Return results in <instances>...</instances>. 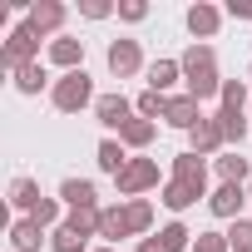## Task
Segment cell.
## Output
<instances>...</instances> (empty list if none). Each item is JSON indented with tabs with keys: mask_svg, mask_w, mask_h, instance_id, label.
<instances>
[{
	"mask_svg": "<svg viewBox=\"0 0 252 252\" xmlns=\"http://www.w3.org/2000/svg\"><path fill=\"white\" fill-rule=\"evenodd\" d=\"M218 178L222 183H252V163L242 158V149H222L218 154Z\"/></svg>",
	"mask_w": 252,
	"mask_h": 252,
	"instance_id": "cell-21",
	"label": "cell"
},
{
	"mask_svg": "<svg viewBox=\"0 0 252 252\" xmlns=\"http://www.w3.org/2000/svg\"><path fill=\"white\" fill-rule=\"evenodd\" d=\"M40 40H45V35H40L30 20H20V25L5 35V45H0V69L15 74L20 64H35V60H40Z\"/></svg>",
	"mask_w": 252,
	"mask_h": 252,
	"instance_id": "cell-3",
	"label": "cell"
},
{
	"mask_svg": "<svg viewBox=\"0 0 252 252\" xmlns=\"http://www.w3.org/2000/svg\"><path fill=\"white\" fill-rule=\"evenodd\" d=\"M163 183V173H158V158H149V154H134L129 158V168H124L119 178H114V188H119V198L129 203V198H144L149 188H158Z\"/></svg>",
	"mask_w": 252,
	"mask_h": 252,
	"instance_id": "cell-4",
	"label": "cell"
},
{
	"mask_svg": "<svg viewBox=\"0 0 252 252\" xmlns=\"http://www.w3.org/2000/svg\"><path fill=\"white\" fill-rule=\"evenodd\" d=\"M99 237L114 247L119 237H134L129 232V218H124V203H109V208H99Z\"/></svg>",
	"mask_w": 252,
	"mask_h": 252,
	"instance_id": "cell-20",
	"label": "cell"
},
{
	"mask_svg": "<svg viewBox=\"0 0 252 252\" xmlns=\"http://www.w3.org/2000/svg\"><path fill=\"white\" fill-rule=\"evenodd\" d=\"M227 247H232V252H252V218L227 222Z\"/></svg>",
	"mask_w": 252,
	"mask_h": 252,
	"instance_id": "cell-30",
	"label": "cell"
},
{
	"mask_svg": "<svg viewBox=\"0 0 252 252\" xmlns=\"http://www.w3.org/2000/svg\"><path fill=\"white\" fill-rule=\"evenodd\" d=\"M104 64H109V74H114V79H134V74L144 69V50H139V40H129V35L109 40Z\"/></svg>",
	"mask_w": 252,
	"mask_h": 252,
	"instance_id": "cell-5",
	"label": "cell"
},
{
	"mask_svg": "<svg viewBox=\"0 0 252 252\" xmlns=\"http://www.w3.org/2000/svg\"><path fill=\"white\" fill-rule=\"evenodd\" d=\"M242 203H252L242 183H218V188L208 193V213L222 218V222H237V218H242Z\"/></svg>",
	"mask_w": 252,
	"mask_h": 252,
	"instance_id": "cell-8",
	"label": "cell"
},
{
	"mask_svg": "<svg viewBox=\"0 0 252 252\" xmlns=\"http://www.w3.org/2000/svg\"><path fill=\"white\" fill-rule=\"evenodd\" d=\"M60 203H64L69 213H79V208H99V188H94L89 178H64V183H60Z\"/></svg>",
	"mask_w": 252,
	"mask_h": 252,
	"instance_id": "cell-13",
	"label": "cell"
},
{
	"mask_svg": "<svg viewBox=\"0 0 252 252\" xmlns=\"http://www.w3.org/2000/svg\"><path fill=\"white\" fill-rule=\"evenodd\" d=\"M50 99H55V109L60 114H79V109H94V79H89V69H74V74H60L55 79V89H50Z\"/></svg>",
	"mask_w": 252,
	"mask_h": 252,
	"instance_id": "cell-2",
	"label": "cell"
},
{
	"mask_svg": "<svg viewBox=\"0 0 252 252\" xmlns=\"http://www.w3.org/2000/svg\"><path fill=\"white\" fill-rule=\"evenodd\" d=\"M134 114H139V119H154V124H158V119L168 114V94H154V89H144V94L134 99Z\"/></svg>",
	"mask_w": 252,
	"mask_h": 252,
	"instance_id": "cell-27",
	"label": "cell"
},
{
	"mask_svg": "<svg viewBox=\"0 0 252 252\" xmlns=\"http://www.w3.org/2000/svg\"><path fill=\"white\" fill-rule=\"evenodd\" d=\"M119 5H109V0H79V15L84 20H109Z\"/></svg>",
	"mask_w": 252,
	"mask_h": 252,
	"instance_id": "cell-33",
	"label": "cell"
},
{
	"mask_svg": "<svg viewBox=\"0 0 252 252\" xmlns=\"http://www.w3.org/2000/svg\"><path fill=\"white\" fill-rule=\"evenodd\" d=\"M45 232H50V227H40L35 218H15V222H10V247H15V252H40Z\"/></svg>",
	"mask_w": 252,
	"mask_h": 252,
	"instance_id": "cell-19",
	"label": "cell"
},
{
	"mask_svg": "<svg viewBox=\"0 0 252 252\" xmlns=\"http://www.w3.org/2000/svg\"><path fill=\"white\" fill-rule=\"evenodd\" d=\"M119 20H129V25L149 20V0H119Z\"/></svg>",
	"mask_w": 252,
	"mask_h": 252,
	"instance_id": "cell-32",
	"label": "cell"
},
{
	"mask_svg": "<svg viewBox=\"0 0 252 252\" xmlns=\"http://www.w3.org/2000/svg\"><path fill=\"white\" fill-rule=\"evenodd\" d=\"M227 15L232 20H252V0H227Z\"/></svg>",
	"mask_w": 252,
	"mask_h": 252,
	"instance_id": "cell-34",
	"label": "cell"
},
{
	"mask_svg": "<svg viewBox=\"0 0 252 252\" xmlns=\"http://www.w3.org/2000/svg\"><path fill=\"white\" fill-rule=\"evenodd\" d=\"M94 252H119V247H94Z\"/></svg>",
	"mask_w": 252,
	"mask_h": 252,
	"instance_id": "cell-36",
	"label": "cell"
},
{
	"mask_svg": "<svg viewBox=\"0 0 252 252\" xmlns=\"http://www.w3.org/2000/svg\"><path fill=\"white\" fill-rule=\"evenodd\" d=\"M154 139H158V124H154V119H139V114L124 124V134H119V144H124V149H134V154H144Z\"/></svg>",
	"mask_w": 252,
	"mask_h": 252,
	"instance_id": "cell-18",
	"label": "cell"
},
{
	"mask_svg": "<svg viewBox=\"0 0 252 252\" xmlns=\"http://www.w3.org/2000/svg\"><path fill=\"white\" fill-rule=\"evenodd\" d=\"M129 158H134V154L124 149L119 139H104V144L94 149V163H99V173H109V178H119L124 168H129Z\"/></svg>",
	"mask_w": 252,
	"mask_h": 252,
	"instance_id": "cell-17",
	"label": "cell"
},
{
	"mask_svg": "<svg viewBox=\"0 0 252 252\" xmlns=\"http://www.w3.org/2000/svg\"><path fill=\"white\" fill-rule=\"evenodd\" d=\"M124 218H129V232L134 237L154 232V203L149 198H129V203H124Z\"/></svg>",
	"mask_w": 252,
	"mask_h": 252,
	"instance_id": "cell-23",
	"label": "cell"
},
{
	"mask_svg": "<svg viewBox=\"0 0 252 252\" xmlns=\"http://www.w3.org/2000/svg\"><path fill=\"white\" fill-rule=\"evenodd\" d=\"M15 89L35 99L40 89H55V84H50V74H45V64L35 60V64H20V69H15Z\"/></svg>",
	"mask_w": 252,
	"mask_h": 252,
	"instance_id": "cell-24",
	"label": "cell"
},
{
	"mask_svg": "<svg viewBox=\"0 0 252 252\" xmlns=\"http://www.w3.org/2000/svg\"><path fill=\"white\" fill-rule=\"evenodd\" d=\"M193 252H232V247H227V232H198Z\"/></svg>",
	"mask_w": 252,
	"mask_h": 252,
	"instance_id": "cell-31",
	"label": "cell"
},
{
	"mask_svg": "<svg viewBox=\"0 0 252 252\" xmlns=\"http://www.w3.org/2000/svg\"><path fill=\"white\" fill-rule=\"evenodd\" d=\"M94 119L104 124L109 134H124V124L134 119V104L124 99V94H99V99H94Z\"/></svg>",
	"mask_w": 252,
	"mask_h": 252,
	"instance_id": "cell-9",
	"label": "cell"
},
{
	"mask_svg": "<svg viewBox=\"0 0 252 252\" xmlns=\"http://www.w3.org/2000/svg\"><path fill=\"white\" fill-rule=\"evenodd\" d=\"M45 40H60L64 35V20H69V10H64V0H30V15H25Z\"/></svg>",
	"mask_w": 252,
	"mask_h": 252,
	"instance_id": "cell-7",
	"label": "cell"
},
{
	"mask_svg": "<svg viewBox=\"0 0 252 252\" xmlns=\"http://www.w3.org/2000/svg\"><path fill=\"white\" fill-rule=\"evenodd\" d=\"M144 74H149V89H154V94H168V89L183 79V64H178V60H154Z\"/></svg>",
	"mask_w": 252,
	"mask_h": 252,
	"instance_id": "cell-22",
	"label": "cell"
},
{
	"mask_svg": "<svg viewBox=\"0 0 252 252\" xmlns=\"http://www.w3.org/2000/svg\"><path fill=\"white\" fill-rule=\"evenodd\" d=\"M213 119H218V129H222V139H227V144H242V139H247V119H242V114H227V109H218Z\"/></svg>",
	"mask_w": 252,
	"mask_h": 252,
	"instance_id": "cell-29",
	"label": "cell"
},
{
	"mask_svg": "<svg viewBox=\"0 0 252 252\" xmlns=\"http://www.w3.org/2000/svg\"><path fill=\"white\" fill-rule=\"evenodd\" d=\"M218 99H222V109H227V114H242V109H247V99H252V89H247V84H237V79H222V94H218Z\"/></svg>",
	"mask_w": 252,
	"mask_h": 252,
	"instance_id": "cell-28",
	"label": "cell"
},
{
	"mask_svg": "<svg viewBox=\"0 0 252 252\" xmlns=\"http://www.w3.org/2000/svg\"><path fill=\"white\" fill-rule=\"evenodd\" d=\"M158 247H163V252H193V232H188V222H178V218L163 222V227H158Z\"/></svg>",
	"mask_w": 252,
	"mask_h": 252,
	"instance_id": "cell-25",
	"label": "cell"
},
{
	"mask_svg": "<svg viewBox=\"0 0 252 252\" xmlns=\"http://www.w3.org/2000/svg\"><path fill=\"white\" fill-rule=\"evenodd\" d=\"M188 149H193L198 158H208V154H222V149H227V139H222V129H218V119H213V114L198 124L193 134H188Z\"/></svg>",
	"mask_w": 252,
	"mask_h": 252,
	"instance_id": "cell-12",
	"label": "cell"
},
{
	"mask_svg": "<svg viewBox=\"0 0 252 252\" xmlns=\"http://www.w3.org/2000/svg\"><path fill=\"white\" fill-rule=\"evenodd\" d=\"M40 203H45V193H40V183H35L30 173L10 178V208H15V213H25V218H30V213H35Z\"/></svg>",
	"mask_w": 252,
	"mask_h": 252,
	"instance_id": "cell-15",
	"label": "cell"
},
{
	"mask_svg": "<svg viewBox=\"0 0 252 252\" xmlns=\"http://www.w3.org/2000/svg\"><path fill=\"white\" fill-rule=\"evenodd\" d=\"M247 198H252V183H247Z\"/></svg>",
	"mask_w": 252,
	"mask_h": 252,
	"instance_id": "cell-37",
	"label": "cell"
},
{
	"mask_svg": "<svg viewBox=\"0 0 252 252\" xmlns=\"http://www.w3.org/2000/svg\"><path fill=\"white\" fill-rule=\"evenodd\" d=\"M50 64H55L60 74L84 69V40H79V35H60V40H50Z\"/></svg>",
	"mask_w": 252,
	"mask_h": 252,
	"instance_id": "cell-11",
	"label": "cell"
},
{
	"mask_svg": "<svg viewBox=\"0 0 252 252\" xmlns=\"http://www.w3.org/2000/svg\"><path fill=\"white\" fill-rule=\"evenodd\" d=\"M203 119H208V114H203V104H198L193 94H168V114H163V124H173V129L193 134Z\"/></svg>",
	"mask_w": 252,
	"mask_h": 252,
	"instance_id": "cell-10",
	"label": "cell"
},
{
	"mask_svg": "<svg viewBox=\"0 0 252 252\" xmlns=\"http://www.w3.org/2000/svg\"><path fill=\"white\" fill-rule=\"evenodd\" d=\"M173 178H178V183H193V188H203V193H208V163H203L193 149L173 154Z\"/></svg>",
	"mask_w": 252,
	"mask_h": 252,
	"instance_id": "cell-14",
	"label": "cell"
},
{
	"mask_svg": "<svg viewBox=\"0 0 252 252\" xmlns=\"http://www.w3.org/2000/svg\"><path fill=\"white\" fill-rule=\"evenodd\" d=\"M50 252H94V247H89L84 232H74L69 222H60V227L50 232Z\"/></svg>",
	"mask_w": 252,
	"mask_h": 252,
	"instance_id": "cell-26",
	"label": "cell"
},
{
	"mask_svg": "<svg viewBox=\"0 0 252 252\" xmlns=\"http://www.w3.org/2000/svg\"><path fill=\"white\" fill-rule=\"evenodd\" d=\"M178 64H183V84H188V94L203 104V99H213V94H222V74H218V50L213 45H188L183 55H178Z\"/></svg>",
	"mask_w": 252,
	"mask_h": 252,
	"instance_id": "cell-1",
	"label": "cell"
},
{
	"mask_svg": "<svg viewBox=\"0 0 252 252\" xmlns=\"http://www.w3.org/2000/svg\"><path fill=\"white\" fill-rule=\"evenodd\" d=\"M198 198H208V193H203V188H193V183H178V178H168V183H163V193H158V203H163L168 213H188Z\"/></svg>",
	"mask_w": 252,
	"mask_h": 252,
	"instance_id": "cell-16",
	"label": "cell"
},
{
	"mask_svg": "<svg viewBox=\"0 0 252 252\" xmlns=\"http://www.w3.org/2000/svg\"><path fill=\"white\" fill-rule=\"evenodd\" d=\"M222 15H227V10H218L213 0H198V5L183 10V25H188V35H193L198 45H208V40L222 30Z\"/></svg>",
	"mask_w": 252,
	"mask_h": 252,
	"instance_id": "cell-6",
	"label": "cell"
},
{
	"mask_svg": "<svg viewBox=\"0 0 252 252\" xmlns=\"http://www.w3.org/2000/svg\"><path fill=\"white\" fill-rule=\"evenodd\" d=\"M134 252H163V247H158V237H144V242H139Z\"/></svg>",
	"mask_w": 252,
	"mask_h": 252,
	"instance_id": "cell-35",
	"label": "cell"
},
{
	"mask_svg": "<svg viewBox=\"0 0 252 252\" xmlns=\"http://www.w3.org/2000/svg\"><path fill=\"white\" fill-rule=\"evenodd\" d=\"M247 74H252V64H247Z\"/></svg>",
	"mask_w": 252,
	"mask_h": 252,
	"instance_id": "cell-38",
	"label": "cell"
}]
</instances>
